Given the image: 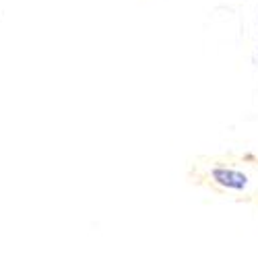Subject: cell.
Instances as JSON below:
<instances>
[{
	"mask_svg": "<svg viewBox=\"0 0 258 258\" xmlns=\"http://www.w3.org/2000/svg\"><path fill=\"white\" fill-rule=\"evenodd\" d=\"M211 178L213 182H217L219 186L229 190H244L248 186V176L233 167H215L211 169Z\"/></svg>",
	"mask_w": 258,
	"mask_h": 258,
	"instance_id": "6da1fadb",
	"label": "cell"
}]
</instances>
